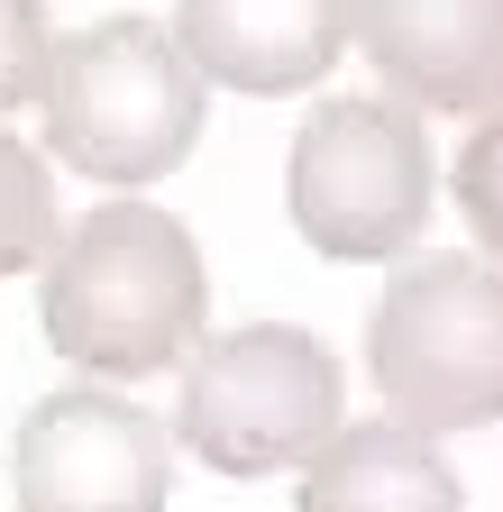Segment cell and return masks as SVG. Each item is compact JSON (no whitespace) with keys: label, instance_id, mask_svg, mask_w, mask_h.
<instances>
[{"label":"cell","instance_id":"9c48e42d","mask_svg":"<svg viewBox=\"0 0 503 512\" xmlns=\"http://www.w3.org/2000/svg\"><path fill=\"white\" fill-rule=\"evenodd\" d=\"M293 512H467V485L439 458V439L403 421H348L302 467Z\"/></svg>","mask_w":503,"mask_h":512},{"label":"cell","instance_id":"ba28073f","mask_svg":"<svg viewBox=\"0 0 503 512\" xmlns=\"http://www.w3.org/2000/svg\"><path fill=\"white\" fill-rule=\"evenodd\" d=\"M357 0H174V46L202 83L229 92H311L348 55Z\"/></svg>","mask_w":503,"mask_h":512},{"label":"cell","instance_id":"30bf717a","mask_svg":"<svg viewBox=\"0 0 503 512\" xmlns=\"http://www.w3.org/2000/svg\"><path fill=\"white\" fill-rule=\"evenodd\" d=\"M55 238H65V229H55V174H46V156L28 138L0 128V275L46 266Z\"/></svg>","mask_w":503,"mask_h":512},{"label":"cell","instance_id":"7a4b0ae2","mask_svg":"<svg viewBox=\"0 0 503 512\" xmlns=\"http://www.w3.org/2000/svg\"><path fill=\"white\" fill-rule=\"evenodd\" d=\"M46 147L110 192H147L202 147L211 83L156 19H92L46 55Z\"/></svg>","mask_w":503,"mask_h":512},{"label":"cell","instance_id":"8fae6325","mask_svg":"<svg viewBox=\"0 0 503 512\" xmlns=\"http://www.w3.org/2000/svg\"><path fill=\"white\" fill-rule=\"evenodd\" d=\"M458 211H467V229H476V247L503 266V110H485L476 128H467V147H458Z\"/></svg>","mask_w":503,"mask_h":512},{"label":"cell","instance_id":"277c9868","mask_svg":"<svg viewBox=\"0 0 503 512\" xmlns=\"http://www.w3.org/2000/svg\"><path fill=\"white\" fill-rule=\"evenodd\" d=\"M348 375L339 357L293 320H247L229 339L183 357V448L211 476H284L311 467L348 430Z\"/></svg>","mask_w":503,"mask_h":512},{"label":"cell","instance_id":"3957f363","mask_svg":"<svg viewBox=\"0 0 503 512\" xmlns=\"http://www.w3.org/2000/svg\"><path fill=\"white\" fill-rule=\"evenodd\" d=\"M366 375L385 412L421 439L503 421V266L476 256H412L375 293Z\"/></svg>","mask_w":503,"mask_h":512},{"label":"cell","instance_id":"7c38bea8","mask_svg":"<svg viewBox=\"0 0 503 512\" xmlns=\"http://www.w3.org/2000/svg\"><path fill=\"white\" fill-rule=\"evenodd\" d=\"M46 55H55L46 0H0V119L46 92Z\"/></svg>","mask_w":503,"mask_h":512},{"label":"cell","instance_id":"5b68a950","mask_svg":"<svg viewBox=\"0 0 503 512\" xmlns=\"http://www.w3.org/2000/svg\"><path fill=\"white\" fill-rule=\"evenodd\" d=\"M284 202L330 266H394L430 229V128L403 101L330 92L293 128Z\"/></svg>","mask_w":503,"mask_h":512},{"label":"cell","instance_id":"8992f818","mask_svg":"<svg viewBox=\"0 0 503 512\" xmlns=\"http://www.w3.org/2000/svg\"><path fill=\"white\" fill-rule=\"evenodd\" d=\"M174 439L110 384L37 394L19 421V512H165Z\"/></svg>","mask_w":503,"mask_h":512},{"label":"cell","instance_id":"52a82bcc","mask_svg":"<svg viewBox=\"0 0 503 512\" xmlns=\"http://www.w3.org/2000/svg\"><path fill=\"white\" fill-rule=\"evenodd\" d=\"M348 46L385 74V92H403V110H503V0H357Z\"/></svg>","mask_w":503,"mask_h":512},{"label":"cell","instance_id":"6da1fadb","mask_svg":"<svg viewBox=\"0 0 503 512\" xmlns=\"http://www.w3.org/2000/svg\"><path fill=\"white\" fill-rule=\"evenodd\" d=\"M211 275L202 247L174 211L110 192L101 211H83L46 256L37 284V330L46 348L83 375H165L202 348Z\"/></svg>","mask_w":503,"mask_h":512}]
</instances>
